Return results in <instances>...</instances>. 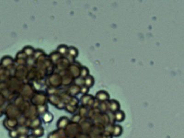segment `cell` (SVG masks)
<instances>
[{"label":"cell","instance_id":"cell-11","mask_svg":"<svg viewBox=\"0 0 184 138\" xmlns=\"http://www.w3.org/2000/svg\"><path fill=\"white\" fill-rule=\"evenodd\" d=\"M18 138H27L25 136H23V135H22V136H20Z\"/></svg>","mask_w":184,"mask_h":138},{"label":"cell","instance_id":"cell-4","mask_svg":"<svg viewBox=\"0 0 184 138\" xmlns=\"http://www.w3.org/2000/svg\"><path fill=\"white\" fill-rule=\"evenodd\" d=\"M116 119L118 122L123 121L125 117V113L121 110H118L115 113Z\"/></svg>","mask_w":184,"mask_h":138},{"label":"cell","instance_id":"cell-3","mask_svg":"<svg viewBox=\"0 0 184 138\" xmlns=\"http://www.w3.org/2000/svg\"><path fill=\"white\" fill-rule=\"evenodd\" d=\"M94 83V79L92 75H89L84 79L85 86L89 88L92 87Z\"/></svg>","mask_w":184,"mask_h":138},{"label":"cell","instance_id":"cell-8","mask_svg":"<svg viewBox=\"0 0 184 138\" xmlns=\"http://www.w3.org/2000/svg\"><path fill=\"white\" fill-rule=\"evenodd\" d=\"M122 132V129L120 125H116L114 127L113 135L115 137H118L121 135Z\"/></svg>","mask_w":184,"mask_h":138},{"label":"cell","instance_id":"cell-9","mask_svg":"<svg viewBox=\"0 0 184 138\" xmlns=\"http://www.w3.org/2000/svg\"><path fill=\"white\" fill-rule=\"evenodd\" d=\"M23 52L25 54L26 56H31L34 53L35 50L32 47L30 46H27L24 48Z\"/></svg>","mask_w":184,"mask_h":138},{"label":"cell","instance_id":"cell-10","mask_svg":"<svg viewBox=\"0 0 184 138\" xmlns=\"http://www.w3.org/2000/svg\"><path fill=\"white\" fill-rule=\"evenodd\" d=\"M88 90H89V88H88V87H87L86 86H83L81 88V91L83 94L86 93L87 92H88Z\"/></svg>","mask_w":184,"mask_h":138},{"label":"cell","instance_id":"cell-6","mask_svg":"<svg viewBox=\"0 0 184 138\" xmlns=\"http://www.w3.org/2000/svg\"><path fill=\"white\" fill-rule=\"evenodd\" d=\"M68 53L70 54V56L75 58H76L78 54V51L77 48L74 47H70L68 48Z\"/></svg>","mask_w":184,"mask_h":138},{"label":"cell","instance_id":"cell-1","mask_svg":"<svg viewBox=\"0 0 184 138\" xmlns=\"http://www.w3.org/2000/svg\"><path fill=\"white\" fill-rule=\"evenodd\" d=\"M96 98L99 101H106L110 99V95L107 92L104 90H101L96 94Z\"/></svg>","mask_w":184,"mask_h":138},{"label":"cell","instance_id":"cell-2","mask_svg":"<svg viewBox=\"0 0 184 138\" xmlns=\"http://www.w3.org/2000/svg\"><path fill=\"white\" fill-rule=\"evenodd\" d=\"M110 108L111 111L113 112L117 111L118 110H119V103L116 100H111L110 101Z\"/></svg>","mask_w":184,"mask_h":138},{"label":"cell","instance_id":"cell-7","mask_svg":"<svg viewBox=\"0 0 184 138\" xmlns=\"http://www.w3.org/2000/svg\"><path fill=\"white\" fill-rule=\"evenodd\" d=\"M89 71L88 68L85 67V66H83L81 68V74H80V76L81 78L83 79H85L89 75Z\"/></svg>","mask_w":184,"mask_h":138},{"label":"cell","instance_id":"cell-5","mask_svg":"<svg viewBox=\"0 0 184 138\" xmlns=\"http://www.w3.org/2000/svg\"><path fill=\"white\" fill-rule=\"evenodd\" d=\"M68 48L69 47L66 45H61L57 48V51L61 55H64L68 53Z\"/></svg>","mask_w":184,"mask_h":138}]
</instances>
